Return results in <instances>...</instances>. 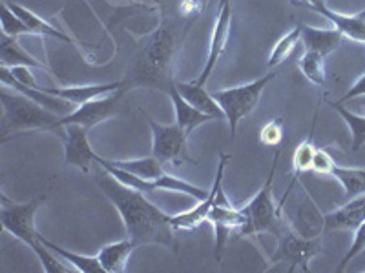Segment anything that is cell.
Here are the masks:
<instances>
[{
    "mask_svg": "<svg viewBox=\"0 0 365 273\" xmlns=\"http://www.w3.org/2000/svg\"><path fill=\"white\" fill-rule=\"evenodd\" d=\"M97 184L120 213L126 235L130 239L135 240L139 246L161 245L170 250H178L170 215H166L161 208L150 203L143 191L120 182L106 170L97 175Z\"/></svg>",
    "mask_w": 365,
    "mask_h": 273,
    "instance_id": "1",
    "label": "cell"
},
{
    "mask_svg": "<svg viewBox=\"0 0 365 273\" xmlns=\"http://www.w3.org/2000/svg\"><path fill=\"white\" fill-rule=\"evenodd\" d=\"M96 161L103 170L110 171L120 182H125L143 193L159 190L179 191V193H187L197 200L205 199L208 195V191H205L203 188H197L190 182L165 173L161 162L154 155L146 159H137V161H106V159L96 155Z\"/></svg>",
    "mask_w": 365,
    "mask_h": 273,
    "instance_id": "2",
    "label": "cell"
},
{
    "mask_svg": "<svg viewBox=\"0 0 365 273\" xmlns=\"http://www.w3.org/2000/svg\"><path fill=\"white\" fill-rule=\"evenodd\" d=\"M44 195H41L29 203L17 204L11 203L6 195H2V210H0L2 228L34 250L46 273H70L73 268L70 269L61 264L58 259L53 257V252L48 246L42 245L37 230H35V215H37V210L41 208V203H44Z\"/></svg>",
    "mask_w": 365,
    "mask_h": 273,
    "instance_id": "3",
    "label": "cell"
},
{
    "mask_svg": "<svg viewBox=\"0 0 365 273\" xmlns=\"http://www.w3.org/2000/svg\"><path fill=\"white\" fill-rule=\"evenodd\" d=\"M279 159V148L274 154L272 166H270V173L267 177L265 184L262 190L257 191L256 197L250 200L247 206L240 208L245 220L237 230L240 237H252L259 235V233H278L279 232V219H282V206L276 208L272 200V182L274 175H276V168H278Z\"/></svg>",
    "mask_w": 365,
    "mask_h": 273,
    "instance_id": "4",
    "label": "cell"
},
{
    "mask_svg": "<svg viewBox=\"0 0 365 273\" xmlns=\"http://www.w3.org/2000/svg\"><path fill=\"white\" fill-rule=\"evenodd\" d=\"M2 108H4V119H2V139H8L9 132H22V129H55L61 115L42 108L41 104L34 102L22 93H8L2 90Z\"/></svg>",
    "mask_w": 365,
    "mask_h": 273,
    "instance_id": "5",
    "label": "cell"
},
{
    "mask_svg": "<svg viewBox=\"0 0 365 273\" xmlns=\"http://www.w3.org/2000/svg\"><path fill=\"white\" fill-rule=\"evenodd\" d=\"M276 75L269 73L265 77H262V79L245 84V86L228 87V90H220L212 93V97L217 100V104L223 109L225 119H227L228 126H230V136L236 135L237 124L256 108V104L259 100V97H262L263 90H265L267 84Z\"/></svg>",
    "mask_w": 365,
    "mask_h": 273,
    "instance_id": "6",
    "label": "cell"
},
{
    "mask_svg": "<svg viewBox=\"0 0 365 273\" xmlns=\"http://www.w3.org/2000/svg\"><path fill=\"white\" fill-rule=\"evenodd\" d=\"M172 55H174V38L166 29H159L150 37L148 44L143 50L139 64H137L139 79L133 84H158L168 70Z\"/></svg>",
    "mask_w": 365,
    "mask_h": 273,
    "instance_id": "7",
    "label": "cell"
},
{
    "mask_svg": "<svg viewBox=\"0 0 365 273\" xmlns=\"http://www.w3.org/2000/svg\"><path fill=\"white\" fill-rule=\"evenodd\" d=\"M123 91H125V87L119 91H113L112 95H104L99 97V99L88 100V102L81 104V106H77V109H73L68 115L61 117L55 129L64 128L68 124H81L83 128L90 129L99 124V122H103V120L110 119L119 109V99L123 95Z\"/></svg>",
    "mask_w": 365,
    "mask_h": 273,
    "instance_id": "8",
    "label": "cell"
},
{
    "mask_svg": "<svg viewBox=\"0 0 365 273\" xmlns=\"http://www.w3.org/2000/svg\"><path fill=\"white\" fill-rule=\"evenodd\" d=\"M208 220L214 224V232H216V242H214V257L216 261H221L223 257L225 246H227L228 239L232 235L234 230H240L245 217L241 213V210H236V208L230 204V200L227 199L225 195L223 186L217 190L216 195V203L212 206L210 213H208Z\"/></svg>",
    "mask_w": 365,
    "mask_h": 273,
    "instance_id": "9",
    "label": "cell"
},
{
    "mask_svg": "<svg viewBox=\"0 0 365 273\" xmlns=\"http://www.w3.org/2000/svg\"><path fill=\"white\" fill-rule=\"evenodd\" d=\"M322 252L324 250H322V237L319 235L314 239H302L296 233H287L270 262L272 264H289L287 268L289 272H294L298 268L309 269V262Z\"/></svg>",
    "mask_w": 365,
    "mask_h": 273,
    "instance_id": "10",
    "label": "cell"
},
{
    "mask_svg": "<svg viewBox=\"0 0 365 273\" xmlns=\"http://www.w3.org/2000/svg\"><path fill=\"white\" fill-rule=\"evenodd\" d=\"M148 124L154 136V144H152V155L158 159L161 164L165 162H175L181 164L182 161H192L185 154V142H187V133L182 132L178 124L161 126L154 119L148 117Z\"/></svg>",
    "mask_w": 365,
    "mask_h": 273,
    "instance_id": "11",
    "label": "cell"
},
{
    "mask_svg": "<svg viewBox=\"0 0 365 273\" xmlns=\"http://www.w3.org/2000/svg\"><path fill=\"white\" fill-rule=\"evenodd\" d=\"M228 159H230V155H225V154L220 157L216 178H214V184H212V188L208 190L207 197L201 199L200 203L192 208V210L185 211V213H179V215L170 217L172 228H174L175 232H179V230H195L200 224H203L205 220H208V213H210L212 206H214V203H216L217 190L223 186V175H225V168H227Z\"/></svg>",
    "mask_w": 365,
    "mask_h": 273,
    "instance_id": "12",
    "label": "cell"
},
{
    "mask_svg": "<svg viewBox=\"0 0 365 273\" xmlns=\"http://www.w3.org/2000/svg\"><path fill=\"white\" fill-rule=\"evenodd\" d=\"M230 22H232V8H230V0H220V8H217V18L214 31L210 37V50H208L207 64H205L203 73L200 75V79L195 80V84L205 86L210 77V73L216 68L217 60L221 58L227 46L228 35H230Z\"/></svg>",
    "mask_w": 365,
    "mask_h": 273,
    "instance_id": "13",
    "label": "cell"
},
{
    "mask_svg": "<svg viewBox=\"0 0 365 273\" xmlns=\"http://www.w3.org/2000/svg\"><path fill=\"white\" fill-rule=\"evenodd\" d=\"M64 159L66 164L79 168L81 171H90L91 161H96V154L88 141V129L81 124L64 126Z\"/></svg>",
    "mask_w": 365,
    "mask_h": 273,
    "instance_id": "14",
    "label": "cell"
},
{
    "mask_svg": "<svg viewBox=\"0 0 365 273\" xmlns=\"http://www.w3.org/2000/svg\"><path fill=\"white\" fill-rule=\"evenodd\" d=\"M0 80H2V86L13 87V90L19 91V93H22V95H26L28 99L34 100V102L41 104L42 108L50 109V112L57 113V115L63 117V115H68V113L73 112L75 104L68 102V100L63 99V97L51 95V93H48L44 87H41V90H35V87L24 86V84H21L17 79H15V77H13L11 71H9V68L0 66Z\"/></svg>",
    "mask_w": 365,
    "mask_h": 273,
    "instance_id": "15",
    "label": "cell"
},
{
    "mask_svg": "<svg viewBox=\"0 0 365 273\" xmlns=\"http://www.w3.org/2000/svg\"><path fill=\"white\" fill-rule=\"evenodd\" d=\"M365 220V193L353 197L329 215H325L324 228L325 230H345V232H354L358 226Z\"/></svg>",
    "mask_w": 365,
    "mask_h": 273,
    "instance_id": "16",
    "label": "cell"
},
{
    "mask_svg": "<svg viewBox=\"0 0 365 273\" xmlns=\"http://www.w3.org/2000/svg\"><path fill=\"white\" fill-rule=\"evenodd\" d=\"M126 86L125 80L120 82H110V84H91V86H70V87H44L48 93L57 97H63L68 102L81 106V104L88 102V100L99 99V97L108 95L113 91H119Z\"/></svg>",
    "mask_w": 365,
    "mask_h": 273,
    "instance_id": "17",
    "label": "cell"
},
{
    "mask_svg": "<svg viewBox=\"0 0 365 273\" xmlns=\"http://www.w3.org/2000/svg\"><path fill=\"white\" fill-rule=\"evenodd\" d=\"M299 28H302V38L303 44H305V50L319 53L322 57H327L332 51L338 50L341 44V38H344V35L336 28L318 29L305 24H299Z\"/></svg>",
    "mask_w": 365,
    "mask_h": 273,
    "instance_id": "18",
    "label": "cell"
},
{
    "mask_svg": "<svg viewBox=\"0 0 365 273\" xmlns=\"http://www.w3.org/2000/svg\"><path fill=\"white\" fill-rule=\"evenodd\" d=\"M175 90L181 93V97L187 100L190 106H194L197 112L207 113V115H212L214 119H225V113L221 109V106L217 104V100L212 97V93H208L205 90V86H200V84H185V82H174Z\"/></svg>",
    "mask_w": 365,
    "mask_h": 273,
    "instance_id": "19",
    "label": "cell"
},
{
    "mask_svg": "<svg viewBox=\"0 0 365 273\" xmlns=\"http://www.w3.org/2000/svg\"><path fill=\"white\" fill-rule=\"evenodd\" d=\"M0 66L6 68H15V66H28V68H37V70L50 71L48 64L38 63L34 55H29L28 51L22 48L15 37H8L2 33L0 37Z\"/></svg>",
    "mask_w": 365,
    "mask_h": 273,
    "instance_id": "20",
    "label": "cell"
},
{
    "mask_svg": "<svg viewBox=\"0 0 365 273\" xmlns=\"http://www.w3.org/2000/svg\"><path fill=\"white\" fill-rule=\"evenodd\" d=\"M168 93H170V99H172V102H174L175 124H178L182 132L187 133V135H190V132H194L197 126L205 124V122H208V120H216L212 115L197 112L194 106H190L187 100L182 99L181 93L175 90L174 82H172L170 87H168Z\"/></svg>",
    "mask_w": 365,
    "mask_h": 273,
    "instance_id": "21",
    "label": "cell"
},
{
    "mask_svg": "<svg viewBox=\"0 0 365 273\" xmlns=\"http://www.w3.org/2000/svg\"><path fill=\"white\" fill-rule=\"evenodd\" d=\"M137 242L130 237L119 240V242H112V245L104 246L99 252V261L103 264L104 273H123L126 272V264H128V257L132 255L133 250L137 248Z\"/></svg>",
    "mask_w": 365,
    "mask_h": 273,
    "instance_id": "22",
    "label": "cell"
},
{
    "mask_svg": "<svg viewBox=\"0 0 365 273\" xmlns=\"http://www.w3.org/2000/svg\"><path fill=\"white\" fill-rule=\"evenodd\" d=\"M314 11L322 13L325 18H329V21L332 22V26H334L344 37H349L353 38V41L365 44V18L361 17L360 13H358V15H344V13H336L332 11V9H329L327 4L314 9Z\"/></svg>",
    "mask_w": 365,
    "mask_h": 273,
    "instance_id": "23",
    "label": "cell"
},
{
    "mask_svg": "<svg viewBox=\"0 0 365 273\" xmlns=\"http://www.w3.org/2000/svg\"><path fill=\"white\" fill-rule=\"evenodd\" d=\"M9 9H11L15 15H17L19 18H21L22 22H24L26 26L29 28V31H31V35H41V37H53L57 38V41H63V42H68V44H71V38L68 37L66 33H63V31H58L57 28H53L51 24H48L46 21H42L38 15H35L34 11H29L28 8H24V6L21 4H9Z\"/></svg>",
    "mask_w": 365,
    "mask_h": 273,
    "instance_id": "24",
    "label": "cell"
},
{
    "mask_svg": "<svg viewBox=\"0 0 365 273\" xmlns=\"http://www.w3.org/2000/svg\"><path fill=\"white\" fill-rule=\"evenodd\" d=\"M38 239H41V242L44 246H48V248L51 250V252L55 253V255L63 257L64 261L70 262L71 266H73L77 272L81 273H97V272H103L104 273V268L103 264H101L99 257H86V255H79V253H73V252H68V250L61 248V246L53 245V242H50L48 239H44V237L38 233Z\"/></svg>",
    "mask_w": 365,
    "mask_h": 273,
    "instance_id": "25",
    "label": "cell"
},
{
    "mask_svg": "<svg viewBox=\"0 0 365 273\" xmlns=\"http://www.w3.org/2000/svg\"><path fill=\"white\" fill-rule=\"evenodd\" d=\"M327 104L331 106L341 119L345 120L349 132H351V136H353V151H358L361 146H365V117L356 115L351 109H347L341 102L338 100H329Z\"/></svg>",
    "mask_w": 365,
    "mask_h": 273,
    "instance_id": "26",
    "label": "cell"
},
{
    "mask_svg": "<svg viewBox=\"0 0 365 273\" xmlns=\"http://www.w3.org/2000/svg\"><path fill=\"white\" fill-rule=\"evenodd\" d=\"M331 175L340 181V184L345 190V195H347V199H353V197L365 193V170L334 166Z\"/></svg>",
    "mask_w": 365,
    "mask_h": 273,
    "instance_id": "27",
    "label": "cell"
},
{
    "mask_svg": "<svg viewBox=\"0 0 365 273\" xmlns=\"http://www.w3.org/2000/svg\"><path fill=\"white\" fill-rule=\"evenodd\" d=\"M299 38H302V28H299V26H296V28L291 29L289 33L283 35V37L276 42V46L272 48V51H270L269 66L270 68L278 66V64H282L285 58H289V55L294 51V48H296V44H298Z\"/></svg>",
    "mask_w": 365,
    "mask_h": 273,
    "instance_id": "28",
    "label": "cell"
},
{
    "mask_svg": "<svg viewBox=\"0 0 365 273\" xmlns=\"http://www.w3.org/2000/svg\"><path fill=\"white\" fill-rule=\"evenodd\" d=\"M324 58L325 57L314 53V51H305V55L299 58V70L316 86H324L325 84Z\"/></svg>",
    "mask_w": 365,
    "mask_h": 273,
    "instance_id": "29",
    "label": "cell"
},
{
    "mask_svg": "<svg viewBox=\"0 0 365 273\" xmlns=\"http://www.w3.org/2000/svg\"><path fill=\"white\" fill-rule=\"evenodd\" d=\"M314 122H312V128H311V133H309V136H307V141H303L302 144L298 146V149L294 151L292 164H294L296 178H298L303 171H307L312 168V159H314L316 149H318V148H314V144H312V136H314Z\"/></svg>",
    "mask_w": 365,
    "mask_h": 273,
    "instance_id": "30",
    "label": "cell"
},
{
    "mask_svg": "<svg viewBox=\"0 0 365 273\" xmlns=\"http://www.w3.org/2000/svg\"><path fill=\"white\" fill-rule=\"evenodd\" d=\"M0 18H2V33L8 35V37L17 38L19 35H31L28 26L9 9L8 2H2V15H0Z\"/></svg>",
    "mask_w": 365,
    "mask_h": 273,
    "instance_id": "31",
    "label": "cell"
},
{
    "mask_svg": "<svg viewBox=\"0 0 365 273\" xmlns=\"http://www.w3.org/2000/svg\"><path fill=\"white\" fill-rule=\"evenodd\" d=\"M364 250H365V220L360 224V226L356 228V230H354V240H353V245H351V248H349V252L345 253V257H344V259H341V262H340V266H338V268H336V272H338V273L344 272L345 266H347L349 262L353 261L354 257L360 255V253L364 252Z\"/></svg>",
    "mask_w": 365,
    "mask_h": 273,
    "instance_id": "32",
    "label": "cell"
},
{
    "mask_svg": "<svg viewBox=\"0 0 365 273\" xmlns=\"http://www.w3.org/2000/svg\"><path fill=\"white\" fill-rule=\"evenodd\" d=\"M262 142L267 146H279L283 139V119L278 117V119L269 120L265 126L262 128Z\"/></svg>",
    "mask_w": 365,
    "mask_h": 273,
    "instance_id": "33",
    "label": "cell"
},
{
    "mask_svg": "<svg viewBox=\"0 0 365 273\" xmlns=\"http://www.w3.org/2000/svg\"><path fill=\"white\" fill-rule=\"evenodd\" d=\"M334 166H336V162L332 161V157L325 151V149H316L314 159H312V171L322 175H331Z\"/></svg>",
    "mask_w": 365,
    "mask_h": 273,
    "instance_id": "34",
    "label": "cell"
},
{
    "mask_svg": "<svg viewBox=\"0 0 365 273\" xmlns=\"http://www.w3.org/2000/svg\"><path fill=\"white\" fill-rule=\"evenodd\" d=\"M11 75L15 79L19 80L21 84L29 87H35V90H41V86L37 84V80L34 79V75H31V68L28 66H15V68H9Z\"/></svg>",
    "mask_w": 365,
    "mask_h": 273,
    "instance_id": "35",
    "label": "cell"
},
{
    "mask_svg": "<svg viewBox=\"0 0 365 273\" xmlns=\"http://www.w3.org/2000/svg\"><path fill=\"white\" fill-rule=\"evenodd\" d=\"M364 95H365V75H361L360 79H358L356 82H354L353 86H351V90H349L347 93H345V95L341 97L340 100H338V102L344 104L345 100L356 99V97H364Z\"/></svg>",
    "mask_w": 365,
    "mask_h": 273,
    "instance_id": "36",
    "label": "cell"
},
{
    "mask_svg": "<svg viewBox=\"0 0 365 273\" xmlns=\"http://www.w3.org/2000/svg\"><path fill=\"white\" fill-rule=\"evenodd\" d=\"M200 0H182L181 4H179V11H181L182 15H195V13H200Z\"/></svg>",
    "mask_w": 365,
    "mask_h": 273,
    "instance_id": "37",
    "label": "cell"
},
{
    "mask_svg": "<svg viewBox=\"0 0 365 273\" xmlns=\"http://www.w3.org/2000/svg\"><path fill=\"white\" fill-rule=\"evenodd\" d=\"M307 2L312 9H318L322 8V6H325V0H307Z\"/></svg>",
    "mask_w": 365,
    "mask_h": 273,
    "instance_id": "38",
    "label": "cell"
},
{
    "mask_svg": "<svg viewBox=\"0 0 365 273\" xmlns=\"http://www.w3.org/2000/svg\"><path fill=\"white\" fill-rule=\"evenodd\" d=\"M360 15H361V17H364V18H365V11H361V13H360Z\"/></svg>",
    "mask_w": 365,
    "mask_h": 273,
    "instance_id": "39",
    "label": "cell"
},
{
    "mask_svg": "<svg viewBox=\"0 0 365 273\" xmlns=\"http://www.w3.org/2000/svg\"><path fill=\"white\" fill-rule=\"evenodd\" d=\"M158 2H161V0H158Z\"/></svg>",
    "mask_w": 365,
    "mask_h": 273,
    "instance_id": "40",
    "label": "cell"
}]
</instances>
